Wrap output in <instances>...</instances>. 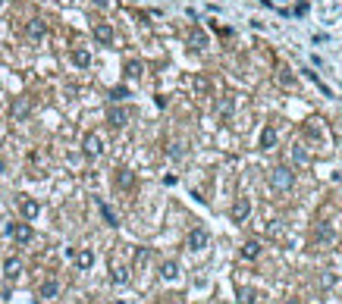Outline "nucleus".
Wrapping results in <instances>:
<instances>
[{"label":"nucleus","instance_id":"f257e3e1","mask_svg":"<svg viewBox=\"0 0 342 304\" xmlns=\"http://www.w3.org/2000/svg\"><path fill=\"white\" fill-rule=\"evenodd\" d=\"M82 148H85V154H88V157H101V151H104V141H101V135H98V132H88Z\"/></svg>","mask_w":342,"mask_h":304},{"label":"nucleus","instance_id":"f03ea898","mask_svg":"<svg viewBox=\"0 0 342 304\" xmlns=\"http://www.w3.org/2000/svg\"><path fill=\"white\" fill-rule=\"evenodd\" d=\"M185 245L192 248V251H201V248H207V232L204 229H192L189 239H185Z\"/></svg>","mask_w":342,"mask_h":304},{"label":"nucleus","instance_id":"7ed1b4c3","mask_svg":"<svg viewBox=\"0 0 342 304\" xmlns=\"http://www.w3.org/2000/svg\"><path fill=\"white\" fill-rule=\"evenodd\" d=\"M270 182H273V188H276V191H283V188H289V185H292V173H289V170H273Z\"/></svg>","mask_w":342,"mask_h":304},{"label":"nucleus","instance_id":"20e7f679","mask_svg":"<svg viewBox=\"0 0 342 304\" xmlns=\"http://www.w3.org/2000/svg\"><path fill=\"white\" fill-rule=\"evenodd\" d=\"M10 235L19 245H25V242H32V226L28 223H16V226H10Z\"/></svg>","mask_w":342,"mask_h":304},{"label":"nucleus","instance_id":"39448f33","mask_svg":"<svg viewBox=\"0 0 342 304\" xmlns=\"http://www.w3.org/2000/svg\"><path fill=\"white\" fill-rule=\"evenodd\" d=\"M38 295L44 298V301H53L60 295V282L57 279H47V282H41V289H38Z\"/></svg>","mask_w":342,"mask_h":304},{"label":"nucleus","instance_id":"423d86ee","mask_svg":"<svg viewBox=\"0 0 342 304\" xmlns=\"http://www.w3.org/2000/svg\"><path fill=\"white\" fill-rule=\"evenodd\" d=\"M19 270H22V260H19V257H10V260L4 263V276H7V279H16V276H19Z\"/></svg>","mask_w":342,"mask_h":304},{"label":"nucleus","instance_id":"0eeeda50","mask_svg":"<svg viewBox=\"0 0 342 304\" xmlns=\"http://www.w3.org/2000/svg\"><path fill=\"white\" fill-rule=\"evenodd\" d=\"M95 38L104 41V44H113V28H110V25H98V28H95Z\"/></svg>","mask_w":342,"mask_h":304},{"label":"nucleus","instance_id":"6e6552de","mask_svg":"<svg viewBox=\"0 0 342 304\" xmlns=\"http://www.w3.org/2000/svg\"><path fill=\"white\" fill-rule=\"evenodd\" d=\"M19 207H22V217H25V220H35V217H38V204H35V201H22Z\"/></svg>","mask_w":342,"mask_h":304},{"label":"nucleus","instance_id":"1a4fd4ad","mask_svg":"<svg viewBox=\"0 0 342 304\" xmlns=\"http://www.w3.org/2000/svg\"><path fill=\"white\" fill-rule=\"evenodd\" d=\"M245 217H248V201L242 198V201H239L236 207H232V220H236V223H239V220H245Z\"/></svg>","mask_w":342,"mask_h":304},{"label":"nucleus","instance_id":"9d476101","mask_svg":"<svg viewBox=\"0 0 342 304\" xmlns=\"http://www.w3.org/2000/svg\"><path fill=\"white\" fill-rule=\"evenodd\" d=\"M160 276H164V279H176V276H179V266H176L173 260H167L164 266H160Z\"/></svg>","mask_w":342,"mask_h":304},{"label":"nucleus","instance_id":"9b49d317","mask_svg":"<svg viewBox=\"0 0 342 304\" xmlns=\"http://www.w3.org/2000/svg\"><path fill=\"white\" fill-rule=\"evenodd\" d=\"M126 119H129V113H126V110H119V107H113V110H110V122H113V126H126Z\"/></svg>","mask_w":342,"mask_h":304},{"label":"nucleus","instance_id":"f8f14e48","mask_svg":"<svg viewBox=\"0 0 342 304\" xmlns=\"http://www.w3.org/2000/svg\"><path fill=\"white\" fill-rule=\"evenodd\" d=\"M132 182H135V179H132L129 170H119V173H116V185H119V188H129Z\"/></svg>","mask_w":342,"mask_h":304},{"label":"nucleus","instance_id":"ddd939ff","mask_svg":"<svg viewBox=\"0 0 342 304\" xmlns=\"http://www.w3.org/2000/svg\"><path fill=\"white\" fill-rule=\"evenodd\" d=\"M273 141H276V132L267 126V129L261 132V148H273Z\"/></svg>","mask_w":342,"mask_h":304},{"label":"nucleus","instance_id":"4468645a","mask_svg":"<svg viewBox=\"0 0 342 304\" xmlns=\"http://www.w3.org/2000/svg\"><path fill=\"white\" fill-rule=\"evenodd\" d=\"M73 63L76 66H88V63H91V53H88V50H73Z\"/></svg>","mask_w":342,"mask_h":304},{"label":"nucleus","instance_id":"2eb2a0df","mask_svg":"<svg viewBox=\"0 0 342 304\" xmlns=\"http://www.w3.org/2000/svg\"><path fill=\"white\" fill-rule=\"evenodd\" d=\"M76 263H79V270H88V266L95 263V254H91V251H82V254L76 257Z\"/></svg>","mask_w":342,"mask_h":304},{"label":"nucleus","instance_id":"dca6fc26","mask_svg":"<svg viewBox=\"0 0 342 304\" xmlns=\"http://www.w3.org/2000/svg\"><path fill=\"white\" fill-rule=\"evenodd\" d=\"M189 41H192V47H195V50H201V47H207V38H204L201 31H192V35H189Z\"/></svg>","mask_w":342,"mask_h":304},{"label":"nucleus","instance_id":"f3484780","mask_svg":"<svg viewBox=\"0 0 342 304\" xmlns=\"http://www.w3.org/2000/svg\"><path fill=\"white\" fill-rule=\"evenodd\" d=\"M44 31H47V28H44V22H41V19H35V22L28 25V38H41Z\"/></svg>","mask_w":342,"mask_h":304},{"label":"nucleus","instance_id":"a211bd4d","mask_svg":"<svg viewBox=\"0 0 342 304\" xmlns=\"http://www.w3.org/2000/svg\"><path fill=\"white\" fill-rule=\"evenodd\" d=\"M126 76H129V79H141V63H138V60L126 63Z\"/></svg>","mask_w":342,"mask_h":304},{"label":"nucleus","instance_id":"6ab92c4d","mask_svg":"<svg viewBox=\"0 0 342 304\" xmlns=\"http://www.w3.org/2000/svg\"><path fill=\"white\" fill-rule=\"evenodd\" d=\"M258 251H261V245H258V242H248V245L242 248V257L251 260V257H258Z\"/></svg>","mask_w":342,"mask_h":304},{"label":"nucleus","instance_id":"aec40b11","mask_svg":"<svg viewBox=\"0 0 342 304\" xmlns=\"http://www.w3.org/2000/svg\"><path fill=\"white\" fill-rule=\"evenodd\" d=\"M13 113H16V116H25V113H28V104H25V100H19V104L13 107Z\"/></svg>","mask_w":342,"mask_h":304},{"label":"nucleus","instance_id":"412c9836","mask_svg":"<svg viewBox=\"0 0 342 304\" xmlns=\"http://www.w3.org/2000/svg\"><path fill=\"white\" fill-rule=\"evenodd\" d=\"M101 213H104V220L110 223V226H116V217H113V213H110V207H104V204H101Z\"/></svg>","mask_w":342,"mask_h":304},{"label":"nucleus","instance_id":"4be33fe9","mask_svg":"<svg viewBox=\"0 0 342 304\" xmlns=\"http://www.w3.org/2000/svg\"><path fill=\"white\" fill-rule=\"evenodd\" d=\"M110 97H113V100H122V97H126V88H113Z\"/></svg>","mask_w":342,"mask_h":304}]
</instances>
